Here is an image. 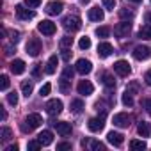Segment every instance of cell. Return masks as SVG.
Returning a JSON list of instances; mask_svg holds the SVG:
<instances>
[{"instance_id": "6da1fadb", "label": "cell", "mask_w": 151, "mask_h": 151, "mask_svg": "<svg viewBox=\"0 0 151 151\" xmlns=\"http://www.w3.org/2000/svg\"><path fill=\"white\" fill-rule=\"evenodd\" d=\"M62 27H64L68 32H77V30L82 27V20H80L77 14H68V16L62 20Z\"/></svg>"}, {"instance_id": "7a4b0ae2", "label": "cell", "mask_w": 151, "mask_h": 151, "mask_svg": "<svg viewBox=\"0 0 151 151\" xmlns=\"http://www.w3.org/2000/svg\"><path fill=\"white\" fill-rule=\"evenodd\" d=\"M41 123H43V117H41L39 114H29V116L25 117V123L22 124V130H23V132H32V130H36L37 126H41Z\"/></svg>"}, {"instance_id": "3957f363", "label": "cell", "mask_w": 151, "mask_h": 151, "mask_svg": "<svg viewBox=\"0 0 151 151\" xmlns=\"http://www.w3.org/2000/svg\"><path fill=\"white\" fill-rule=\"evenodd\" d=\"M25 50H27V53H29L30 57H37V55H39V52H41V41H39L37 37L29 39V41H27V45H25Z\"/></svg>"}, {"instance_id": "277c9868", "label": "cell", "mask_w": 151, "mask_h": 151, "mask_svg": "<svg viewBox=\"0 0 151 151\" xmlns=\"http://www.w3.org/2000/svg\"><path fill=\"white\" fill-rule=\"evenodd\" d=\"M132 121H133V117L126 112H119V114L114 116V124L119 126V128H128L132 124Z\"/></svg>"}, {"instance_id": "5b68a950", "label": "cell", "mask_w": 151, "mask_h": 151, "mask_svg": "<svg viewBox=\"0 0 151 151\" xmlns=\"http://www.w3.org/2000/svg\"><path fill=\"white\" fill-rule=\"evenodd\" d=\"M37 30H39L43 36H53L55 30H57V27H55L53 22H50V20H43V22L37 25Z\"/></svg>"}, {"instance_id": "8992f818", "label": "cell", "mask_w": 151, "mask_h": 151, "mask_svg": "<svg viewBox=\"0 0 151 151\" xmlns=\"http://www.w3.org/2000/svg\"><path fill=\"white\" fill-rule=\"evenodd\" d=\"M130 30H132V23L126 22V20H123L121 23H117V25L114 27V34H116V37H126V36L130 34Z\"/></svg>"}, {"instance_id": "52a82bcc", "label": "cell", "mask_w": 151, "mask_h": 151, "mask_svg": "<svg viewBox=\"0 0 151 151\" xmlns=\"http://www.w3.org/2000/svg\"><path fill=\"white\" fill-rule=\"evenodd\" d=\"M75 69H77V73H80V75H89L93 71V64L87 59H78L77 64H75Z\"/></svg>"}, {"instance_id": "ba28073f", "label": "cell", "mask_w": 151, "mask_h": 151, "mask_svg": "<svg viewBox=\"0 0 151 151\" xmlns=\"http://www.w3.org/2000/svg\"><path fill=\"white\" fill-rule=\"evenodd\" d=\"M45 109H46V112H48L50 116H57V114L62 112V101L57 100V98H55V100H50Z\"/></svg>"}, {"instance_id": "9c48e42d", "label": "cell", "mask_w": 151, "mask_h": 151, "mask_svg": "<svg viewBox=\"0 0 151 151\" xmlns=\"http://www.w3.org/2000/svg\"><path fill=\"white\" fill-rule=\"evenodd\" d=\"M114 71L119 75V77H128V75L132 73V68H130V64L126 60H117L114 64Z\"/></svg>"}, {"instance_id": "30bf717a", "label": "cell", "mask_w": 151, "mask_h": 151, "mask_svg": "<svg viewBox=\"0 0 151 151\" xmlns=\"http://www.w3.org/2000/svg\"><path fill=\"white\" fill-rule=\"evenodd\" d=\"M62 9H64V4L59 2V0H53V2L46 4V13H48L50 16H57V14H60Z\"/></svg>"}, {"instance_id": "8fae6325", "label": "cell", "mask_w": 151, "mask_h": 151, "mask_svg": "<svg viewBox=\"0 0 151 151\" xmlns=\"http://www.w3.org/2000/svg\"><path fill=\"white\" fill-rule=\"evenodd\" d=\"M151 55V50H149V46H135V50H133V57L137 59V60H146L147 57Z\"/></svg>"}, {"instance_id": "7c38bea8", "label": "cell", "mask_w": 151, "mask_h": 151, "mask_svg": "<svg viewBox=\"0 0 151 151\" xmlns=\"http://www.w3.org/2000/svg\"><path fill=\"white\" fill-rule=\"evenodd\" d=\"M103 126H105L103 117H93V119H89V123H87V128H89V132H93V133L101 132Z\"/></svg>"}, {"instance_id": "4fadbf2b", "label": "cell", "mask_w": 151, "mask_h": 151, "mask_svg": "<svg viewBox=\"0 0 151 151\" xmlns=\"http://www.w3.org/2000/svg\"><path fill=\"white\" fill-rule=\"evenodd\" d=\"M77 91H78L80 94H84V96H89V94H93L94 87H93V84H91L89 80H80L78 86H77Z\"/></svg>"}, {"instance_id": "5bb4252c", "label": "cell", "mask_w": 151, "mask_h": 151, "mask_svg": "<svg viewBox=\"0 0 151 151\" xmlns=\"http://www.w3.org/2000/svg\"><path fill=\"white\" fill-rule=\"evenodd\" d=\"M52 124L57 128V132H59L62 137L71 135V124H69V123H66V121H57V123H52Z\"/></svg>"}, {"instance_id": "9a60e30c", "label": "cell", "mask_w": 151, "mask_h": 151, "mask_svg": "<svg viewBox=\"0 0 151 151\" xmlns=\"http://www.w3.org/2000/svg\"><path fill=\"white\" fill-rule=\"evenodd\" d=\"M107 140H109L112 146H121V144H123V140H124V135H123V133H119V132H109Z\"/></svg>"}, {"instance_id": "2e32d148", "label": "cell", "mask_w": 151, "mask_h": 151, "mask_svg": "<svg viewBox=\"0 0 151 151\" xmlns=\"http://www.w3.org/2000/svg\"><path fill=\"white\" fill-rule=\"evenodd\" d=\"M112 52H114V48H112V45H110V43H105V41H103V43H100V45H98V55H100L101 59L109 57Z\"/></svg>"}, {"instance_id": "e0dca14e", "label": "cell", "mask_w": 151, "mask_h": 151, "mask_svg": "<svg viewBox=\"0 0 151 151\" xmlns=\"http://www.w3.org/2000/svg\"><path fill=\"white\" fill-rule=\"evenodd\" d=\"M37 140H39L43 146H50V144L53 142V133H52L50 130H43V132L37 135Z\"/></svg>"}, {"instance_id": "ac0fdd59", "label": "cell", "mask_w": 151, "mask_h": 151, "mask_svg": "<svg viewBox=\"0 0 151 151\" xmlns=\"http://www.w3.org/2000/svg\"><path fill=\"white\" fill-rule=\"evenodd\" d=\"M16 14L20 20H32L34 18V11H29L23 6H16Z\"/></svg>"}, {"instance_id": "d6986e66", "label": "cell", "mask_w": 151, "mask_h": 151, "mask_svg": "<svg viewBox=\"0 0 151 151\" xmlns=\"http://www.w3.org/2000/svg\"><path fill=\"white\" fill-rule=\"evenodd\" d=\"M9 68H11V71H13L14 75H22V73L25 71V62H23L22 59H16V60H13V62L9 64Z\"/></svg>"}, {"instance_id": "ffe728a7", "label": "cell", "mask_w": 151, "mask_h": 151, "mask_svg": "<svg viewBox=\"0 0 151 151\" xmlns=\"http://www.w3.org/2000/svg\"><path fill=\"white\" fill-rule=\"evenodd\" d=\"M103 9H100V7H93V9H89V20L91 22H101L103 20Z\"/></svg>"}, {"instance_id": "44dd1931", "label": "cell", "mask_w": 151, "mask_h": 151, "mask_svg": "<svg viewBox=\"0 0 151 151\" xmlns=\"http://www.w3.org/2000/svg\"><path fill=\"white\" fill-rule=\"evenodd\" d=\"M57 62H59V57L57 55H52L50 59H48V62H46V73L48 75H53L55 73V69H57Z\"/></svg>"}, {"instance_id": "7402d4cb", "label": "cell", "mask_w": 151, "mask_h": 151, "mask_svg": "<svg viewBox=\"0 0 151 151\" xmlns=\"http://www.w3.org/2000/svg\"><path fill=\"white\" fill-rule=\"evenodd\" d=\"M137 132H139V135H140V137H149V133H151V126H149V123H146V121L139 123Z\"/></svg>"}, {"instance_id": "603a6c76", "label": "cell", "mask_w": 151, "mask_h": 151, "mask_svg": "<svg viewBox=\"0 0 151 151\" xmlns=\"http://www.w3.org/2000/svg\"><path fill=\"white\" fill-rule=\"evenodd\" d=\"M82 146H84V147L87 146V147H91L93 151H98V149H105V146H103L101 142H98V140H91V142H89V140H86V139H84V140H82Z\"/></svg>"}, {"instance_id": "cb8c5ba5", "label": "cell", "mask_w": 151, "mask_h": 151, "mask_svg": "<svg viewBox=\"0 0 151 151\" xmlns=\"http://www.w3.org/2000/svg\"><path fill=\"white\" fill-rule=\"evenodd\" d=\"M69 82H71V80H68V78L60 77V82H59V89H60V93H62V94H68V93H69V89H71Z\"/></svg>"}, {"instance_id": "d4e9b609", "label": "cell", "mask_w": 151, "mask_h": 151, "mask_svg": "<svg viewBox=\"0 0 151 151\" xmlns=\"http://www.w3.org/2000/svg\"><path fill=\"white\" fill-rule=\"evenodd\" d=\"M121 101H123V105L124 107H132L133 105V94L126 89L124 93H123V98H121Z\"/></svg>"}, {"instance_id": "484cf974", "label": "cell", "mask_w": 151, "mask_h": 151, "mask_svg": "<svg viewBox=\"0 0 151 151\" xmlns=\"http://www.w3.org/2000/svg\"><path fill=\"white\" fill-rule=\"evenodd\" d=\"M139 37H142V39H151V23L144 25V27L139 30Z\"/></svg>"}, {"instance_id": "4316f807", "label": "cell", "mask_w": 151, "mask_h": 151, "mask_svg": "<svg viewBox=\"0 0 151 151\" xmlns=\"http://www.w3.org/2000/svg\"><path fill=\"white\" fill-rule=\"evenodd\" d=\"M82 109H84V101H82V100H73V101H71V112L80 114Z\"/></svg>"}, {"instance_id": "83f0119b", "label": "cell", "mask_w": 151, "mask_h": 151, "mask_svg": "<svg viewBox=\"0 0 151 151\" xmlns=\"http://www.w3.org/2000/svg\"><path fill=\"white\" fill-rule=\"evenodd\" d=\"M32 89H34V86H32V82H22V93H23V96H30L32 94Z\"/></svg>"}, {"instance_id": "f1b7e54d", "label": "cell", "mask_w": 151, "mask_h": 151, "mask_svg": "<svg viewBox=\"0 0 151 151\" xmlns=\"http://www.w3.org/2000/svg\"><path fill=\"white\" fill-rule=\"evenodd\" d=\"M11 137H13V132H11V128L4 126L2 130H0V139H2V142H7Z\"/></svg>"}, {"instance_id": "f546056e", "label": "cell", "mask_w": 151, "mask_h": 151, "mask_svg": "<svg viewBox=\"0 0 151 151\" xmlns=\"http://www.w3.org/2000/svg\"><path fill=\"white\" fill-rule=\"evenodd\" d=\"M119 16H121V20H133L135 13H133L132 9H121V11H119Z\"/></svg>"}, {"instance_id": "4dcf8cb0", "label": "cell", "mask_w": 151, "mask_h": 151, "mask_svg": "<svg viewBox=\"0 0 151 151\" xmlns=\"http://www.w3.org/2000/svg\"><path fill=\"white\" fill-rule=\"evenodd\" d=\"M103 84H105L109 89L116 87V80H114V77H112V75H103Z\"/></svg>"}, {"instance_id": "1f68e13d", "label": "cell", "mask_w": 151, "mask_h": 151, "mask_svg": "<svg viewBox=\"0 0 151 151\" xmlns=\"http://www.w3.org/2000/svg\"><path fill=\"white\" fill-rule=\"evenodd\" d=\"M109 34H110V29L109 27H98L96 29V36L98 37H109Z\"/></svg>"}, {"instance_id": "d6a6232c", "label": "cell", "mask_w": 151, "mask_h": 151, "mask_svg": "<svg viewBox=\"0 0 151 151\" xmlns=\"http://www.w3.org/2000/svg\"><path fill=\"white\" fill-rule=\"evenodd\" d=\"M78 46H80L82 50H87V48H91V39H89L87 36L80 37V41H78Z\"/></svg>"}, {"instance_id": "836d02e7", "label": "cell", "mask_w": 151, "mask_h": 151, "mask_svg": "<svg viewBox=\"0 0 151 151\" xmlns=\"http://www.w3.org/2000/svg\"><path fill=\"white\" fill-rule=\"evenodd\" d=\"M130 147L132 149H146V142L144 140H130Z\"/></svg>"}, {"instance_id": "e575fe53", "label": "cell", "mask_w": 151, "mask_h": 151, "mask_svg": "<svg viewBox=\"0 0 151 151\" xmlns=\"http://www.w3.org/2000/svg\"><path fill=\"white\" fill-rule=\"evenodd\" d=\"M75 71H77V69H73V68H64V71H62V77L64 78H68V80H73V75H75Z\"/></svg>"}, {"instance_id": "d590c367", "label": "cell", "mask_w": 151, "mask_h": 151, "mask_svg": "<svg viewBox=\"0 0 151 151\" xmlns=\"http://www.w3.org/2000/svg\"><path fill=\"white\" fill-rule=\"evenodd\" d=\"M41 146H43V144H41L39 140H29V144H27V149H29V151H37Z\"/></svg>"}, {"instance_id": "8d00e7d4", "label": "cell", "mask_w": 151, "mask_h": 151, "mask_svg": "<svg viewBox=\"0 0 151 151\" xmlns=\"http://www.w3.org/2000/svg\"><path fill=\"white\" fill-rule=\"evenodd\" d=\"M0 89L2 91L9 89V77L7 75H2V77H0Z\"/></svg>"}, {"instance_id": "74e56055", "label": "cell", "mask_w": 151, "mask_h": 151, "mask_svg": "<svg viewBox=\"0 0 151 151\" xmlns=\"http://www.w3.org/2000/svg\"><path fill=\"white\" fill-rule=\"evenodd\" d=\"M73 45V37H69V36H64L62 39H60V48H69Z\"/></svg>"}, {"instance_id": "f35d334b", "label": "cell", "mask_w": 151, "mask_h": 151, "mask_svg": "<svg viewBox=\"0 0 151 151\" xmlns=\"http://www.w3.org/2000/svg\"><path fill=\"white\" fill-rule=\"evenodd\" d=\"M7 101H9L11 105H16V103H18V94H16L14 91L9 93V94H7Z\"/></svg>"}, {"instance_id": "ab89813d", "label": "cell", "mask_w": 151, "mask_h": 151, "mask_svg": "<svg viewBox=\"0 0 151 151\" xmlns=\"http://www.w3.org/2000/svg\"><path fill=\"white\" fill-rule=\"evenodd\" d=\"M41 2H43V0H25V6L27 7H37V6H41Z\"/></svg>"}, {"instance_id": "60d3db41", "label": "cell", "mask_w": 151, "mask_h": 151, "mask_svg": "<svg viewBox=\"0 0 151 151\" xmlns=\"http://www.w3.org/2000/svg\"><path fill=\"white\" fill-rule=\"evenodd\" d=\"M103 6H105V9H109V11H114L116 0H103Z\"/></svg>"}, {"instance_id": "b9f144b4", "label": "cell", "mask_w": 151, "mask_h": 151, "mask_svg": "<svg viewBox=\"0 0 151 151\" xmlns=\"http://www.w3.org/2000/svg\"><path fill=\"white\" fill-rule=\"evenodd\" d=\"M50 91H52V86H50V84H45V86L41 87L39 94H41V96H48V94H50Z\"/></svg>"}, {"instance_id": "7bdbcfd3", "label": "cell", "mask_w": 151, "mask_h": 151, "mask_svg": "<svg viewBox=\"0 0 151 151\" xmlns=\"http://www.w3.org/2000/svg\"><path fill=\"white\" fill-rule=\"evenodd\" d=\"M9 36H11V41L13 43H18L20 41V32L18 30H9Z\"/></svg>"}, {"instance_id": "ee69618b", "label": "cell", "mask_w": 151, "mask_h": 151, "mask_svg": "<svg viewBox=\"0 0 151 151\" xmlns=\"http://www.w3.org/2000/svg\"><path fill=\"white\" fill-rule=\"evenodd\" d=\"M66 149H71V144H69V142H60V144H57V151H66Z\"/></svg>"}, {"instance_id": "f6af8a7d", "label": "cell", "mask_w": 151, "mask_h": 151, "mask_svg": "<svg viewBox=\"0 0 151 151\" xmlns=\"http://www.w3.org/2000/svg\"><path fill=\"white\" fill-rule=\"evenodd\" d=\"M96 110H98V112L101 110V117H105V114H107V107H105L103 103H100V101H98V103H96Z\"/></svg>"}, {"instance_id": "bcb514c9", "label": "cell", "mask_w": 151, "mask_h": 151, "mask_svg": "<svg viewBox=\"0 0 151 151\" xmlns=\"http://www.w3.org/2000/svg\"><path fill=\"white\" fill-rule=\"evenodd\" d=\"M4 52H6V55H7V57H11L16 50H14V46H13V45H7V46L4 48Z\"/></svg>"}, {"instance_id": "7dc6e473", "label": "cell", "mask_w": 151, "mask_h": 151, "mask_svg": "<svg viewBox=\"0 0 151 151\" xmlns=\"http://www.w3.org/2000/svg\"><path fill=\"white\" fill-rule=\"evenodd\" d=\"M142 105H144V109H146V112H147V114L151 116V98H147V100H144V103H142Z\"/></svg>"}, {"instance_id": "c3c4849f", "label": "cell", "mask_w": 151, "mask_h": 151, "mask_svg": "<svg viewBox=\"0 0 151 151\" xmlns=\"http://www.w3.org/2000/svg\"><path fill=\"white\" fill-rule=\"evenodd\" d=\"M32 75L37 78L39 75H41V64H34V69H32Z\"/></svg>"}, {"instance_id": "681fc988", "label": "cell", "mask_w": 151, "mask_h": 151, "mask_svg": "<svg viewBox=\"0 0 151 151\" xmlns=\"http://www.w3.org/2000/svg\"><path fill=\"white\" fill-rule=\"evenodd\" d=\"M69 55H71V53H69V50H68V48H62V53H60V57H62L64 60H69Z\"/></svg>"}, {"instance_id": "f907efd6", "label": "cell", "mask_w": 151, "mask_h": 151, "mask_svg": "<svg viewBox=\"0 0 151 151\" xmlns=\"http://www.w3.org/2000/svg\"><path fill=\"white\" fill-rule=\"evenodd\" d=\"M144 80H146V84H147V86H151V69H147V71H146Z\"/></svg>"}, {"instance_id": "816d5d0a", "label": "cell", "mask_w": 151, "mask_h": 151, "mask_svg": "<svg viewBox=\"0 0 151 151\" xmlns=\"http://www.w3.org/2000/svg\"><path fill=\"white\" fill-rule=\"evenodd\" d=\"M6 151H18V146H16V144H14V146H7Z\"/></svg>"}, {"instance_id": "f5cc1de1", "label": "cell", "mask_w": 151, "mask_h": 151, "mask_svg": "<svg viewBox=\"0 0 151 151\" xmlns=\"http://www.w3.org/2000/svg\"><path fill=\"white\" fill-rule=\"evenodd\" d=\"M146 22H147V23H151V13H147V14H146Z\"/></svg>"}, {"instance_id": "db71d44e", "label": "cell", "mask_w": 151, "mask_h": 151, "mask_svg": "<svg viewBox=\"0 0 151 151\" xmlns=\"http://www.w3.org/2000/svg\"><path fill=\"white\" fill-rule=\"evenodd\" d=\"M130 2H133V4H140L142 0H130Z\"/></svg>"}, {"instance_id": "11a10c76", "label": "cell", "mask_w": 151, "mask_h": 151, "mask_svg": "<svg viewBox=\"0 0 151 151\" xmlns=\"http://www.w3.org/2000/svg\"><path fill=\"white\" fill-rule=\"evenodd\" d=\"M89 2H91V0H82V4H84V6H86V4H89Z\"/></svg>"}]
</instances>
